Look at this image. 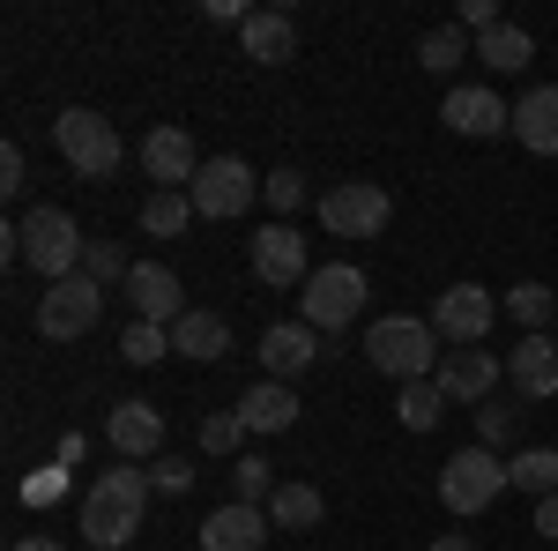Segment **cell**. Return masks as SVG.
Instances as JSON below:
<instances>
[{"mask_svg":"<svg viewBox=\"0 0 558 551\" xmlns=\"http://www.w3.org/2000/svg\"><path fill=\"white\" fill-rule=\"evenodd\" d=\"M149 469H134V463H112L105 477H89V492H83V537L89 551H120L142 529V507H149Z\"/></svg>","mask_w":558,"mask_h":551,"instance_id":"1","label":"cell"},{"mask_svg":"<svg viewBox=\"0 0 558 551\" xmlns=\"http://www.w3.org/2000/svg\"><path fill=\"white\" fill-rule=\"evenodd\" d=\"M83 254H89V239H83V224L68 209H31L15 231H8V261H23V268H38L45 284H68V276H83Z\"/></svg>","mask_w":558,"mask_h":551,"instance_id":"2","label":"cell"},{"mask_svg":"<svg viewBox=\"0 0 558 551\" xmlns=\"http://www.w3.org/2000/svg\"><path fill=\"white\" fill-rule=\"evenodd\" d=\"M365 358L402 387L432 381V373H439V328H432V321H410V313H387V321L365 328Z\"/></svg>","mask_w":558,"mask_h":551,"instance_id":"3","label":"cell"},{"mask_svg":"<svg viewBox=\"0 0 558 551\" xmlns=\"http://www.w3.org/2000/svg\"><path fill=\"white\" fill-rule=\"evenodd\" d=\"M52 149L68 157V171H83V179H112L120 171V128L105 112H89V105H68L52 120Z\"/></svg>","mask_w":558,"mask_h":551,"instance_id":"4","label":"cell"},{"mask_svg":"<svg viewBox=\"0 0 558 551\" xmlns=\"http://www.w3.org/2000/svg\"><path fill=\"white\" fill-rule=\"evenodd\" d=\"M365 313V268H350V261H336V268H313L305 276V328H320V336H343L350 321Z\"/></svg>","mask_w":558,"mask_h":551,"instance_id":"5","label":"cell"},{"mask_svg":"<svg viewBox=\"0 0 558 551\" xmlns=\"http://www.w3.org/2000/svg\"><path fill=\"white\" fill-rule=\"evenodd\" d=\"M313 209H320V224H328L336 239H380L395 202H387V187H373V179H343V187H328Z\"/></svg>","mask_w":558,"mask_h":551,"instance_id":"6","label":"cell"},{"mask_svg":"<svg viewBox=\"0 0 558 551\" xmlns=\"http://www.w3.org/2000/svg\"><path fill=\"white\" fill-rule=\"evenodd\" d=\"M260 194V179L246 157H209V165L194 171V187H186V202H194V216H209V224H223V216H246Z\"/></svg>","mask_w":558,"mask_h":551,"instance_id":"7","label":"cell"},{"mask_svg":"<svg viewBox=\"0 0 558 551\" xmlns=\"http://www.w3.org/2000/svg\"><path fill=\"white\" fill-rule=\"evenodd\" d=\"M499 492H507V463L492 447H462V455H447V469H439V500L454 514H484Z\"/></svg>","mask_w":558,"mask_h":551,"instance_id":"8","label":"cell"},{"mask_svg":"<svg viewBox=\"0 0 558 551\" xmlns=\"http://www.w3.org/2000/svg\"><path fill=\"white\" fill-rule=\"evenodd\" d=\"M97 313H105V284H89V276H68V284H45L38 298V336L45 343H75L97 328Z\"/></svg>","mask_w":558,"mask_h":551,"instance_id":"9","label":"cell"},{"mask_svg":"<svg viewBox=\"0 0 558 551\" xmlns=\"http://www.w3.org/2000/svg\"><path fill=\"white\" fill-rule=\"evenodd\" d=\"M492 313H499V298L484 291V284H454V291H439V306H432V328L454 343V350H476L484 328H492Z\"/></svg>","mask_w":558,"mask_h":551,"instance_id":"10","label":"cell"},{"mask_svg":"<svg viewBox=\"0 0 558 551\" xmlns=\"http://www.w3.org/2000/svg\"><path fill=\"white\" fill-rule=\"evenodd\" d=\"M439 120H447L454 134H470V142H492V134L514 128V105H507L499 89H484V83H462V89H447Z\"/></svg>","mask_w":558,"mask_h":551,"instance_id":"11","label":"cell"},{"mask_svg":"<svg viewBox=\"0 0 558 551\" xmlns=\"http://www.w3.org/2000/svg\"><path fill=\"white\" fill-rule=\"evenodd\" d=\"M254 276L260 284H276V291H291L305 276H313V261H305V239L291 231V224H268V231H254Z\"/></svg>","mask_w":558,"mask_h":551,"instance_id":"12","label":"cell"},{"mask_svg":"<svg viewBox=\"0 0 558 551\" xmlns=\"http://www.w3.org/2000/svg\"><path fill=\"white\" fill-rule=\"evenodd\" d=\"M128 306H134V321H157V328H172L179 313H186V291H179V276L165 268V261H134Z\"/></svg>","mask_w":558,"mask_h":551,"instance_id":"13","label":"cell"},{"mask_svg":"<svg viewBox=\"0 0 558 551\" xmlns=\"http://www.w3.org/2000/svg\"><path fill=\"white\" fill-rule=\"evenodd\" d=\"M260 366H268V381H299L320 366V328H305V321H276L268 336H260Z\"/></svg>","mask_w":558,"mask_h":551,"instance_id":"14","label":"cell"},{"mask_svg":"<svg viewBox=\"0 0 558 551\" xmlns=\"http://www.w3.org/2000/svg\"><path fill=\"white\" fill-rule=\"evenodd\" d=\"M142 165H149V179H157V194H186V187H194V171H202V157H194V142H186L179 128H149Z\"/></svg>","mask_w":558,"mask_h":551,"instance_id":"15","label":"cell"},{"mask_svg":"<svg viewBox=\"0 0 558 551\" xmlns=\"http://www.w3.org/2000/svg\"><path fill=\"white\" fill-rule=\"evenodd\" d=\"M231 350V321L223 313H209V306H186L172 321V358H194V366H216Z\"/></svg>","mask_w":558,"mask_h":551,"instance_id":"16","label":"cell"},{"mask_svg":"<svg viewBox=\"0 0 558 551\" xmlns=\"http://www.w3.org/2000/svg\"><path fill=\"white\" fill-rule=\"evenodd\" d=\"M239 45H246V60H260V68H283V60L299 52V23H291L283 8H254V15L239 23Z\"/></svg>","mask_w":558,"mask_h":551,"instance_id":"17","label":"cell"},{"mask_svg":"<svg viewBox=\"0 0 558 551\" xmlns=\"http://www.w3.org/2000/svg\"><path fill=\"white\" fill-rule=\"evenodd\" d=\"M439 395L447 403H492V387H499V358H484V350H454V358H439Z\"/></svg>","mask_w":558,"mask_h":551,"instance_id":"18","label":"cell"},{"mask_svg":"<svg viewBox=\"0 0 558 551\" xmlns=\"http://www.w3.org/2000/svg\"><path fill=\"white\" fill-rule=\"evenodd\" d=\"M514 134H521V149H536V157H558V83L521 89V105H514Z\"/></svg>","mask_w":558,"mask_h":551,"instance_id":"19","label":"cell"},{"mask_svg":"<svg viewBox=\"0 0 558 551\" xmlns=\"http://www.w3.org/2000/svg\"><path fill=\"white\" fill-rule=\"evenodd\" d=\"M507 373L529 403H551L558 395V336H521V350L507 358Z\"/></svg>","mask_w":558,"mask_h":551,"instance_id":"20","label":"cell"},{"mask_svg":"<svg viewBox=\"0 0 558 551\" xmlns=\"http://www.w3.org/2000/svg\"><path fill=\"white\" fill-rule=\"evenodd\" d=\"M260 537H268V507H216L209 522H202V551H260Z\"/></svg>","mask_w":558,"mask_h":551,"instance_id":"21","label":"cell"},{"mask_svg":"<svg viewBox=\"0 0 558 551\" xmlns=\"http://www.w3.org/2000/svg\"><path fill=\"white\" fill-rule=\"evenodd\" d=\"M105 440L120 447V455H157L165 447V418H157V403H120L112 418H105Z\"/></svg>","mask_w":558,"mask_h":551,"instance_id":"22","label":"cell"},{"mask_svg":"<svg viewBox=\"0 0 558 551\" xmlns=\"http://www.w3.org/2000/svg\"><path fill=\"white\" fill-rule=\"evenodd\" d=\"M239 418H246V432H291L299 424V395H291V381H254L239 395Z\"/></svg>","mask_w":558,"mask_h":551,"instance_id":"23","label":"cell"},{"mask_svg":"<svg viewBox=\"0 0 558 551\" xmlns=\"http://www.w3.org/2000/svg\"><path fill=\"white\" fill-rule=\"evenodd\" d=\"M462 60H476V38L462 31V23H439V31L417 38V68H432V75H454Z\"/></svg>","mask_w":558,"mask_h":551,"instance_id":"24","label":"cell"},{"mask_svg":"<svg viewBox=\"0 0 558 551\" xmlns=\"http://www.w3.org/2000/svg\"><path fill=\"white\" fill-rule=\"evenodd\" d=\"M476 60L499 68V75H521V68L536 60V45H529V31H514V23H492V31L476 38Z\"/></svg>","mask_w":558,"mask_h":551,"instance_id":"25","label":"cell"},{"mask_svg":"<svg viewBox=\"0 0 558 551\" xmlns=\"http://www.w3.org/2000/svg\"><path fill=\"white\" fill-rule=\"evenodd\" d=\"M507 484H521L529 500H551L558 492V447H521L507 463Z\"/></svg>","mask_w":558,"mask_h":551,"instance_id":"26","label":"cell"},{"mask_svg":"<svg viewBox=\"0 0 558 551\" xmlns=\"http://www.w3.org/2000/svg\"><path fill=\"white\" fill-rule=\"evenodd\" d=\"M320 492H313V484H276V492H268V522H276V529H313V522H320Z\"/></svg>","mask_w":558,"mask_h":551,"instance_id":"27","label":"cell"},{"mask_svg":"<svg viewBox=\"0 0 558 551\" xmlns=\"http://www.w3.org/2000/svg\"><path fill=\"white\" fill-rule=\"evenodd\" d=\"M395 418L410 424V432H432V424L447 418V395H439V381H410L402 395H395Z\"/></svg>","mask_w":558,"mask_h":551,"instance_id":"28","label":"cell"},{"mask_svg":"<svg viewBox=\"0 0 558 551\" xmlns=\"http://www.w3.org/2000/svg\"><path fill=\"white\" fill-rule=\"evenodd\" d=\"M120 358H128V366H157V358H172V328H157V321H128V328H120Z\"/></svg>","mask_w":558,"mask_h":551,"instance_id":"29","label":"cell"},{"mask_svg":"<svg viewBox=\"0 0 558 551\" xmlns=\"http://www.w3.org/2000/svg\"><path fill=\"white\" fill-rule=\"evenodd\" d=\"M268 492H276V469L260 463V455H239L231 463V500L239 507H268Z\"/></svg>","mask_w":558,"mask_h":551,"instance_id":"30","label":"cell"},{"mask_svg":"<svg viewBox=\"0 0 558 551\" xmlns=\"http://www.w3.org/2000/svg\"><path fill=\"white\" fill-rule=\"evenodd\" d=\"M186 216H194L186 194H149V202H142V231H149V239H179Z\"/></svg>","mask_w":558,"mask_h":551,"instance_id":"31","label":"cell"},{"mask_svg":"<svg viewBox=\"0 0 558 551\" xmlns=\"http://www.w3.org/2000/svg\"><path fill=\"white\" fill-rule=\"evenodd\" d=\"M507 313L521 321V336H536L544 321H558V298L544 291V284H514V291H507Z\"/></svg>","mask_w":558,"mask_h":551,"instance_id":"32","label":"cell"},{"mask_svg":"<svg viewBox=\"0 0 558 551\" xmlns=\"http://www.w3.org/2000/svg\"><path fill=\"white\" fill-rule=\"evenodd\" d=\"M83 276L89 284H120L128 291V276H134V261L112 247V239H89V254H83Z\"/></svg>","mask_w":558,"mask_h":551,"instance_id":"33","label":"cell"},{"mask_svg":"<svg viewBox=\"0 0 558 551\" xmlns=\"http://www.w3.org/2000/svg\"><path fill=\"white\" fill-rule=\"evenodd\" d=\"M239 440H246V418L239 410H209L202 418V455H231L239 463Z\"/></svg>","mask_w":558,"mask_h":551,"instance_id":"34","label":"cell"},{"mask_svg":"<svg viewBox=\"0 0 558 551\" xmlns=\"http://www.w3.org/2000/svg\"><path fill=\"white\" fill-rule=\"evenodd\" d=\"M514 403H499V395H492V403H476V447H492V455H499V447H507V440H514Z\"/></svg>","mask_w":558,"mask_h":551,"instance_id":"35","label":"cell"},{"mask_svg":"<svg viewBox=\"0 0 558 551\" xmlns=\"http://www.w3.org/2000/svg\"><path fill=\"white\" fill-rule=\"evenodd\" d=\"M260 202L276 209V224H291V209L305 202V179L299 171H268V179H260Z\"/></svg>","mask_w":558,"mask_h":551,"instance_id":"36","label":"cell"},{"mask_svg":"<svg viewBox=\"0 0 558 551\" xmlns=\"http://www.w3.org/2000/svg\"><path fill=\"white\" fill-rule=\"evenodd\" d=\"M149 484H157L165 500H179V492H194V463H186V455H165V463L149 469Z\"/></svg>","mask_w":558,"mask_h":551,"instance_id":"37","label":"cell"},{"mask_svg":"<svg viewBox=\"0 0 558 551\" xmlns=\"http://www.w3.org/2000/svg\"><path fill=\"white\" fill-rule=\"evenodd\" d=\"M454 23L484 38V31H492V23H507V15H499V0H462V15H454Z\"/></svg>","mask_w":558,"mask_h":551,"instance_id":"38","label":"cell"},{"mask_svg":"<svg viewBox=\"0 0 558 551\" xmlns=\"http://www.w3.org/2000/svg\"><path fill=\"white\" fill-rule=\"evenodd\" d=\"M0 194H23V149L15 142L0 149Z\"/></svg>","mask_w":558,"mask_h":551,"instance_id":"39","label":"cell"},{"mask_svg":"<svg viewBox=\"0 0 558 551\" xmlns=\"http://www.w3.org/2000/svg\"><path fill=\"white\" fill-rule=\"evenodd\" d=\"M23 500H60V469H38V477H31V484H23Z\"/></svg>","mask_w":558,"mask_h":551,"instance_id":"40","label":"cell"},{"mask_svg":"<svg viewBox=\"0 0 558 551\" xmlns=\"http://www.w3.org/2000/svg\"><path fill=\"white\" fill-rule=\"evenodd\" d=\"M536 537H558V492H551V500H536Z\"/></svg>","mask_w":558,"mask_h":551,"instance_id":"41","label":"cell"},{"mask_svg":"<svg viewBox=\"0 0 558 551\" xmlns=\"http://www.w3.org/2000/svg\"><path fill=\"white\" fill-rule=\"evenodd\" d=\"M8 551H68V544H52V537H15Z\"/></svg>","mask_w":558,"mask_h":551,"instance_id":"42","label":"cell"},{"mask_svg":"<svg viewBox=\"0 0 558 551\" xmlns=\"http://www.w3.org/2000/svg\"><path fill=\"white\" fill-rule=\"evenodd\" d=\"M432 551H476V544H470V537H439Z\"/></svg>","mask_w":558,"mask_h":551,"instance_id":"43","label":"cell"},{"mask_svg":"<svg viewBox=\"0 0 558 551\" xmlns=\"http://www.w3.org/2000/svg\"><path fill=\"white\" fill-rule=\"evenodd\" d=\"M551 336H558V321H551Z\"/></svg>","mask_w":558,"mask_h":551,"instance_id":"44","label":"cell"}]
</instances>
